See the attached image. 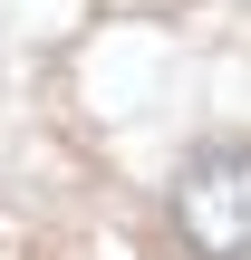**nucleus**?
I'll return each mask as SVG.
<instances>
[{
	"label": "nucleus",
	"mask_w": 251,
	"mask_h": 260,
	"mask_svg": "<svg viewBox=\"0 0 251 260\" xmlns=\"http://www.w3.org/2000/svg\"><path fill=\"white\" fill-rule=\"evenodd\" d=\"M174 232L203 260H251V145H203L174 174Z\"/></svg>",
	"instance_id": "obj_1"
}]
</instances>
